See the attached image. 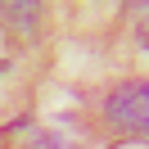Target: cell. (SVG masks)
Instances as JSON below:
<instances>
[{"label":"cell","mask_w":149,"mask_h":149,"mask_svg":"<svg viewBox=\"0 0 149 149\" xmlns=\"http://www.w3.org/2000/svg\"><path fill=\"white\" fill-rule=\"evenodd\" d=\"M104 113H109L122 131H140V136H149V81H127V86H118V91L109 95V104H104Z\"/></svg>","instance_id":"1"},{"label":"cell","mask_w":149,"mask_h":149,"mask_svg":"<svg viewBox=\"0 0 149 149\" xmlns=\"http://www.w3.org/2000/svg\"><path fill=\"white\" fill-rule=\"evenodd\" d=\"M136 36L149 45V5H136Z\"/></svg>","instance_id":"2"},{"label":"cell","mask_w":149,"mask_h":149,"mask_svg":"<svg viewBox=\"0 0 149 149\" xmlns=\"http://www.w3.org/2000/svg\"><path fill=\"white\" fill-rule=\"evenodd\" d=\"M36 149H59V145H36Z\"/></svg>","instance_id":"3"}]
</instances>
